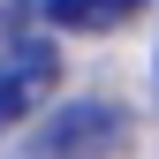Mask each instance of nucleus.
Masks as SVG:
<instances>
[{"label":"nucleus","mask_w":159,"mask_h":159,"mask_svg":"<svg viewBox=\"0 0 159 159\" xmlns=\"http://www.w3.org/2000/svg\"><path fill=\"white\" fill-rule=\"evenodd\" d=\"M61 84V53H53L46 30H23L0 46V129L30 121L38 106H46V91Z\"/></svg>","instance_id":"f03ea898"},{"label":"nucleus","mask_w":159,"mask_h":159,"mask_svg":"<svg viewBox=\"0 0 159 159\" xmlns=\"http://www.w3.org/2000/svg\"><path fill=\"white\" fill-rule=\"evenodd\" d=\"M152 84H159V53H152Z\"/></svg>","instance_id":"20e7f679"},{"label":"nucleus","mask_w":159,"mask_h":159,"mask_svg":"<svg viewBox=\"0 0 159 159\" xmlns=\"http://www.w3.org/2000/svg\"><path fill=\"white\" fill-rule=\"evenodd\" d=\"M136 8H144V0H38V15H46L53 30H76V38H106V30H121Z\"/></svg>","instance_id":"7ed1b4c3"},{"label":"nucleus","mask_w":159,"mask_h":159,"mask_svg":"<svg viewBox=\"0 0 159 159\" xmlns=\"http://www.w3.org/2000/svg\"><path fill=\"white\" fill-rule=\"evenodd\" d=\"M129 144V106L121 98H68L46 114L30 159H114Z\"/></svg>","instance_id":"f257e3e1"}]
</instances>
